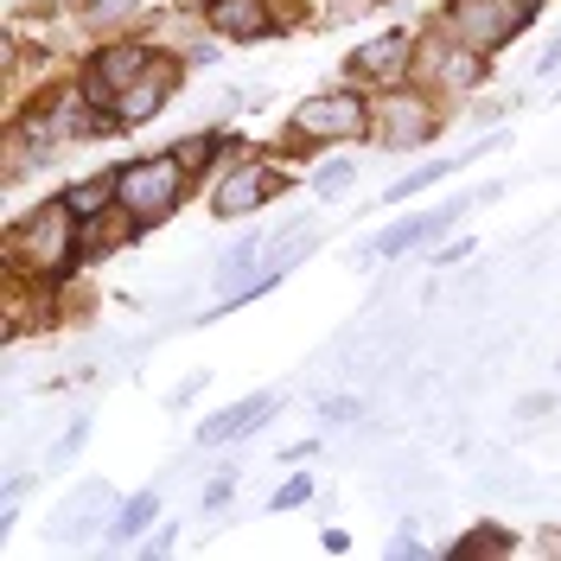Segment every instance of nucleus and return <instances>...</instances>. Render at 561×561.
<instances>
[{
  "label": "nucleus",
  "mask_w": 561,
  "mask_h": 561,
  "mask_svg": "<svg viewBox=\"0 0 561 561\" xmlns=\"http://www.w3.org/2000/svg\"><path fill=\"white\" fill-rule=\"evenodd\" d=\"M7 262L33 280H58L65 268L83 262V217H77L65 198L26 210V217L7 230Z\"/></svg>",
  "instance_id": "f257e3e1"
},
{
  "label": "nucleus",
  "mask_w": 561,
  "mask_h": 561,
  "mask_svg": "<svg viewBox=\"0 0 561 561\" xmlns=\"http://www.w3.org/2000/svg\"><path fill=\"white\" fill-rule=\"evenodd\" d=\"M185 160H179L173 147L167 153H147V160H128V167H115V210L122 217H135L140 230L147 224H167L179 205H185Z\"/></svg>",
  "instance_id": "f03ea898"
},
{
  "label": "nucleus",
  "mask_w": 561,
  "mask_h": 561,
  "mask_svg": "<svg viewBox=\"0 0 561 561\" xmlns=\"http://www.w3.org/2000/svg\"><path fill=\"white\" fill-rule=\"evenodd\" d=\"M370 135V103L357 96V83L345 90H319L307 103L287 115V140H300V147H325V140H357Z\"/></svg>",
  "instance_id": "7ed1b4c3"
},
{
  "label": "nucleus",
  "mask_w": 561,
  "mask_h": 561,
  "mask_svg": "<svg viewBox=\"0 0 561 561\" xmlns=\"http://www.w3.org/2000/svg\"><path fill=\"white\" fill-rule=\"evenodd\" d=\"M529 20H536L529 0H447L440 33L472 45V51H497V45H511V38L524 33Z\"/></svg>",
  "instance_id": "20e7f679"
},
{
  "label": "nucleus",
  "mask_w": 561,
  "mask_h": 561,
  "mask_svg": "<svg viewBox=\"0 0 561 561\" xmlns=\"http://www.w3.org/2000/svg\"><path fill=\"white\" fill-rule=\"evenodd\" d=\"M370 135L383 147H421V140L440 135V96L434 90H389L383 103L370 108Z\"/></svg>",
  "instance_id": "39448f33"
},
{
  "label": "nucleus",
  "mask_w": 561,
  "mask_h": 561,
  "mask_svg": "<svg viewBox=\"0 0 561 561\" xmlns=\"http://www.w3.org/2000/svg\"><path fill=\"white\" fill-rule=\"evenodd\" d=\"M415 33H383L370 38V45H357L345 58V83H357V90H396V83H409L415 77Z\"/></svg>",
  "instance_id": "423d86ee"
},
{
  "label": "nucleus",
  "mask_w": 561,
  "mask_h": 561,
  "mask_svg": "<svg viewBox=\"0 0 561 561\" xmlns=\"http://www.w3.org/2000/svg\"><path fill=\"white\" fill-rule=\"evenodd\" d=\"M173 90H179V65H173V58H153V70H147L140 83H128V90L108 103L115 115H103V135H115V128H140V122L167 115Z\"/></svg>",
  "instance_id": "0eeeda50"
},
{
  "label": "nucleus",
  "mask_w": 561,
  "mask_h": 561,
  "mask_svg": "<svg viewBox=\"0 0 561 561\" xmlns=\"http://www.w3.org/2000/svg\"><path fill=\"white\" fill-rule=\"evenodd\" d=\"M153 70V51L147 45H135V38H115V45H103L96 58H90V70H83V96L90 103H115L128 83H140Z\"/></svg>",
  "instance_id": "6e6552de"
},
{
  "label": "nucleus",
  "mask_w": 561,
  "mask_h": 561,
  "mask_svg": "<svg viewBox=\"0 0 561 561\" xmlns=\"http://www.w3.org/2000/svg\"><path fill=\"white\" fill-rule=\"evenodd\" d=\"M275 192H280L275 167H268V160H243V167H230V173L217 179V192H210V217L237 224V217H249V210H262Z\"/></svg>",
  "instance_id": "1a4fd4ad"
},
{
  "label": "nucleus",
  "mask_w": 561,
  "mask_h": 561,
  "mask_svg": "<svg viewBox=\"0 0 561 561\" xmlns=\"http://www.w3.org/2000/svg\"><path fill=\"white\" fill-rule=\"evenodd\" d=\"M479 198H454V205H434V210H415V217H402V224H389L383 237H370L364 243V262H389V255H409V249L434 243L440 230H454L459 210H472Z\"/></svg>",
  "instance_id": "9d476101"
},
{
  "label": "nucleus",
  "mask_w": 561,
  "mask_h": 561,
  "mask_svg": "<svg viewBox=\"0 0 561 561\" xmlns=\"http://www.w3.org/2000/svg\"><path fill=\"white\" fill-rule=\"evenodd\" d=\"M415 70L421 77H434V90H479L485 83V51H472V45H447V38H434V45H415Z\"/></svg>",
  "instance_id": "9b49d317"
},
{
  "label": "nucleus",
  "mask_w": 561,
  "mask_h": 561,
  "mask_svg": "<svg viewBox=\"0 0 561 561\" xmlns=\"http://www.w3.org/2000/svg\"><path fill=\"white\" fill-rule=\"evenodd\" d=\"M205 20L217 38H237V45H255V38L280 33L275 0H205Z\"/></svg>",
  "instance_id": "f8f14e48"
},
{
  "label": "nucleus",
  "mask_w": 561,
  "mask_h": 561,
  "mask_svg": "<svg viewBox=\"0 0 561 561\" xmlns=\"http://www.w3.org/2000/svg\"><path fill=\"white\" fill-rule=\"evenodd\" d=\"M275 389H255V396H243V402H230L224 415L198 421V447H230V440H243V434H255V427H268L275 421Z\"/></svg>",
  "instance_id": "ddd939ff"
},
{
  "label": "nucleus",
  "mask_w": 561,
  "mask_h": 561,
  "mask_svg": "<svg viewBox=\"0 0 561 561\" xmlns=\"http://www.w3.org/2000/svg\"><path fill=\"white\" fill-rule=\"evenodd\" d=\"M504 140H511V135H485V140H479V147H466L459 160H427V167H415V173H402V179H396V185H389V192H383V205H402V198H415V192H427L434 179L459 173L466 160H479V153H491V147H504Z\"/></svg>",
  "instance_id": "4468645a"
},
{
  "label": "nucleus",
  "mask_w": 561,
  "mask_h": 561,
  "mask_svg": "<svg viewBox=\"0 0 561 561\" xmlns=\"http://www.w3.org/2000/svg\"><path fill=\"white\" fill-rule=\"evenodd\" d=\"M153 517H160V497H153V491H135V497H128V504L115 511V524H108V536H115V542H135L140 529L153 524Z\"/></svg>",
  "instance_id": "2eb2a0df"
},
{
  "label": "nucleus",
  "mask_w": 561,
  "mask_h": 561,
  "mask_svg": "<svg viewBox=\"0 0 561 561\" xmlns=\"http://www.w3.org/2000/svg\"><path fill=\"white\" fill-rule=\"evenodd\" d=\"M511 549H517V536H511L504 524H479L472 536H454L447 556H511Z\"/></svg>",
  "instance_id": "dca6fc26"
},
{
  "label": "nucleus",
  "mask_w": 561,
  "mask_h": 561,
  "mask_svg": "<svg viewBox=\"0 0 561 561\" xmlns=\"http://www.w3.org/2000/svg\"><path fill=\"white\" fill-rule=\"evenodd\" d=\"M217 147H230V140H224V135H185V140L173 147V153L185 160V173H205V167H210V153H217Z\"/></svg>",
  "instance_id": "f3484780"
},
{
  "label": "nucleus",
  "mask_w": 561,
  "mask_h": 561,
  "mask_svg": "<svg viewBox=\"0 0 561 561\" xmlns=\"http://www.w3.org/2000/svg\"><path fill=\"white\" fill-rule=\"evenodd\" d=\"M351 179H357V160H339V167H325V173H313V192L319 198H339Z\"/></svg>",
  "instance_id": "a211bd4d"
},
{
  "label": "nucleus",
  "mask_w": 561,
  "mask_h": 561,
  "mask_svg": "<svg viewBox=\"0 0 561 561\" xmlns=\"http://www.w3.org/2000/svg\"><path fill=\"white\" fill-rule=\"evenodd\" d=\"M140 0H90V20L96 26H122V20H135Z\"/></svg>",
  "instance_id": "6ab92c4d"
},
{
  "label": "nucleus",
  "mask_w": 561,
  "mask_h": 561,
  "mask_svg": "<svg viewBox=\"0 0 561 561\" xmlns=\"http://www.w3.org/2000/svg\"><path fill=\"white\" fill-rule=\"evenodd\" d=\"M307 497H313V479L300 472V479H287V485H280L275 497H268V511H294V504H307Z\"/></svg>",
  "instance_id": "aec40b11"
},
{
  "label": "nucleus",
  "mask_w": 561,
  "mask_h": 561,
  "mask_svg": "<svg viewBox=\"0 0 561 561\" xmlns=\"http://www.w3.org/2000/svg\"><path fill=\"white\" fill-rule=\"evenodd\" d=\"M357 415H364L357 396H332V402H325V427H345V421H357Z\"/></svg>",
  "instance_id": "412c9836"
},
{
  "label": "nucleus",
  "mask_w": 561,
  "mask_h": 561,
  "mask_svg": "<svg viewBox=\"0 0 561 561\" xmlns=\"http://www.w3.org/2000/svg\"><path fill=\"white\" fill-rule=\"evenodd\" d=\"M83 434H90V421H70V427H65V440L51 447V466H65V459H77V447H83Z\"/></svg>",
  "instance_id": "4be33fe9"
},
{
  "label": "nucleus",
  "mask_w": 561,
  "mask_h": 561,
  "mask_svg": "<svg viewBox=\"0 0 561 561\" xmlns=\"http://www.w3.org/2000/svg\"><path fill=\"white\" fill-rule=\"evenodd\" d=\"M466 255H472V243H466V237H459V243L434 249V255H427V262H434V268H440V275H454V268H459V262H466Z\"/></svg>",
  "instance_id": "5701e85b"
},
{
  "label": "nucleus",
  "mask_w": 561,
  "mask_h": 561,
  "mask_svg": "<svg viewBox=\"0 0 561 561\" xmlns=\"http://www.w3.org/2000/svg\"><path fill=\"white\" fill-rule=\"evenodd\" d=\"M536 77H561V33L542 45V58H536Z\"/></svg>",
  "instance_id": "b1692460"
},
{
  "label": "nucleus",
  "mask_w": 561,
  "mask_h": 561,
  "mask_svg": "<svg viewBox=\"0 0 561 561\" xmlns=\"http://www.w3.org/2000/svg\"><path fill=\"white\" fill-rule=\"evenodd\" d=\"M549 409H556V396H524V402H517V415L524 421H542Z\"/></svg>",
  "instance_id": "393cba45"
},
{
  "label": "nucleus",
  "mask_w": 561,
  "mask_h": 561,
  "mask_svg": "<svg viewBox=\"0 0 561 561\" xmlns=\"http://www.w3.org/2000/svg\"><path fill=\"white\" fill-rule=\"evenodd\" d=\"M198 389H205V370H198V377H185V383H179L173 396H167V402H173V409H185V402H192V396H198Z\"/></svg>",
  "instance_id": "a878e982"
},
{
  "label": "nucleus",
  "mask_w": 561,
  "mask_h": 561,
  "mask_svg": "<svg viewBox=\"0 0 561 561\" xmlns=\"http://www.w3.org/2000/svg\"><path fill=\"white\" fill-rule=\"evenodd\" d=\"M389 556H427V549H421L409 529H396V536H389Z\"/></svg>",
  "instance_id": "bb28decb"
},
{
  "label": "nucleus",
  "mask_w": 561,
  "mask_h": 561,
  "mask_svg": "<svg viewBox=\"0 0 561 561\" xmlns=\"http://www.w3.org/2000/svg\"><path fill=\"white\" fill-rule=\"evenodd\" d=\"M536 542H542V549H549V556H556V549H561V529H542V536H536Z\"/></svg>",
  "instance_id": "cd10ccee"
},
{
  "label": "nucleus",
  "mask_w": 561,
  "mask_h": 561,
  "mask_svg": "<svg viewBox=\"0 0 561 561\" xmlns=\"http://www.w3.org/2000/svg\"><path fill=\"white\" fill-rule=\"evenodd\" d=\"M556 377H561V357H556Z\"/></svg>",
  "instance_id": "c85d7f7f"
},
{
  "label": "nucleus",
  "mask_w": 561,
  "mask_h": 561,
  "mask_svg": "<svg viewBox=\"0 0 561 561\" xmlns=\"http://www.w3.org/2000/svg\"><path fill=\"white\" fill-rule=\"evenodd\" d=\"M529 7H542V0H529Z\"/></svg>",
  "instance_id": "c756f323"
}]
</instances>
